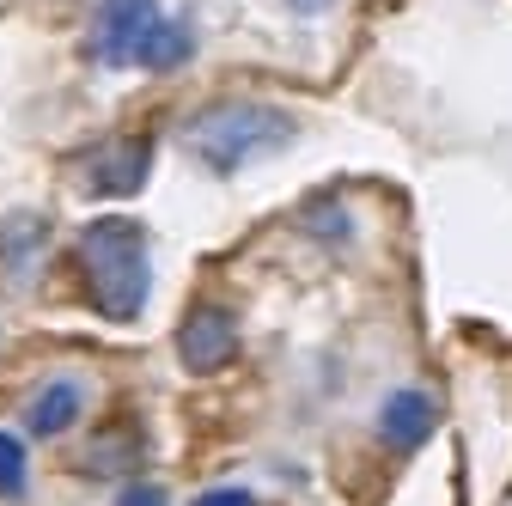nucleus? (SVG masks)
I'll return each instance as SVG.
<instances>
[{
    "label": "nucleus",
    "mask_w": 512,
    "mask_h": 506,
    "mask_svg": "<svg viewBox=\"0 0 512 506\" xmlns=\"http://www.w3.org/2000/svg\"><path fill=\"white\" fill-rule=\"evenodd\" d=\"M153 177V135H116L86 153V196H141Z\"/></svg>",
    "instance_id": "nucleus-5"
},
{
    "label": "nucleus",
    "mask_w": 512,
    "mask_h": 506,
    "mask_svg": "<svg viewBox=\"0 0 512 506\" xmlns=\"http://www.w3.org/2000/svg\"><path fill=\"white\" fill-rule=\"evenodd\" d=\"M159 19H165L159 0H98L92 31H86V55L98 61V68H135L141 43H147V31Z\"/></svg>",
    "instance_id": "nucleus-3"
},
{
    "label": "nucleus",
    "mask_w": 512,
    "mask_h": 506,
    "mask_svg": "<svg viewBox=\"0 0 512 506\" xmlns=\"http://www.w3.org/2000/svg\"><path fill=\"white\" fill-rule=\"evenodd\" d=\"M80 409H86V391L74 385V378H49V385L31 397V409H25V433L31 439H61L80 421Z\"/></svg>",
    "instance_id": "nucleus-7"
},
{
    "label": "nucleus",
    "mask_w": 512,
    "mask_h": 506,
    "mask_svg": "<svg viewBox=\"0 0 512 506\" xmlns=\"http://www.w3.org/2000/svg\"><path fill=\"white\" fill-rule=\"evenodd\" d=\"M116 506H171V500H165L159 482H128V488L116 494Z\"/></svg>",
    "instance_id": "nucleus-11"
},
{
    "label": "nucleus",
    "mask_w": 512,
    "mask_h": 506,
    "mask_svg": "<svg viewBox=\"0 0 512 506\" xmlns=\"http://www.w3.org/2000/svg\"><path fill=\"white\" fill-rule=\"evenodd\" d=\"M37 232H43L37 214H13L7 226H0V257H7V263H25L31 250H37Z\"/></svg>",
    "instance_id": "nucleus-9"
},
{
    "label": "nucleus",
    "mask_w": 512,
    "mask_h": 506,
    "mask_svg": "<svg viewBox=\"0 0 512 506\" xmlns=\"http://www.w3.org/2000/svg\"><path fill=\"white\" fill-rule=\"evenodd\" d=\"M196 506H256L244 488H208V494H196Z\"/></svg>",
    "instance_id": "nucleus-12"
},
{
    "label": "nucleus",
    "mask_w": 512,
    "mask_h": 506,
    "mask_svg": "<svg viewBox=\"0 0 512 506\" xmlns=\"http://www.w3.org/2000/svg\"><path fill=\"white\" fill-rule=\"evenodd\" d=\"M74 250H80L86 293H92V305H98V318L135 324L141 305H147V287H153L147 226H135V220H92Z\"/></svg>",
    "instance_id": "nucleus-2"
},
{
    "label": "nucleus",
    "mask_w": 512,
    "mask_h": 506,
    "mask_svg": "<svg viewBox=\"0 0 512 506\" xmlns=\"http://www.w3.org/2000/svg\"><path fill=\"white\" fill-rule=\"evenodd\" d=\"M287 7H293V13H324L330 0H287Z\"/></svg>",
    "instance_id": "nucleus-13"
},
{
    "label": "nucleus",
    "mask_w": 512,
    "mask_h": 506,
    "mask_svg": "<svg viewBox=\"0 0 512 506\" xmlns=\"http://www.w3.org/2000/svg\"><path fill=\"white\" fill-rule=\"evenodd\" d=\"M189 55H196V31H189L183 19H159V25L147 31V43H141V61H135V68H147V74H177Z\"/></svg>",
    "instance_id": "nucleus-8"
},
{
    "label": "nucleus",
    "mask_w": 512,
    "mask_h": 506,
    "mask_svg": "<svg viewBox=\"0 0 512 506\" xmlns=\"http://www.w3.org/2000/svg\"><path fill=\"white\" fill-rule=\"evenodd\" d=\"M378 433H384V446H397V452L427 446V433H433V397L421 385L391 391V397H384V409H378Z\"/></svg>",
    "instance_id": "nucleus-6"
},
{
    "label": "nucleus",
    "mask_w": 512,
    "mask_h": 506,
    "mask_svg": "<svg viewBox=\"0 0 512 506\" xmlns=\"http://www.w3.org/2000/svg\"><path fill=\"white\" fill-rule=\"evenodd\" d=\"M0 494L7 500L25 494V439L19 433H0Z\"/></svg>",
    "instance_id": "nucleus-10"
},
{
    "label": "nucleus",
    "mask_w": 512,
    "mask_h": 506,
    "mask_svg": "<svg viewBox=\"0 0 512 506\" xmlns=\"http://www.w3.org/2000/svg\"><path fill=\"white\" fill-rule=\"evenodd\" d=\"M299 135V122L263 98H226V104H208L183 122V147L189 159H202L208 171L232 177L244 165H263L275 153H287Z\"/></svg>",
    "instance_id": "nucleus-1"
},
{
    "label": "nucleus",
    "mask_w": 512,
    "mask_h": 506,
    "mask_svg": "<svg viewBox=\"0 0 512 506\" xmlns=\"http://www.w3.org/2000/svg\"><path fill=\"white\" fill-rule=\"evenodd\" d=\"M177 360L196 372V378H214L238 360V318L226 305H196L189 318L177 324Z\"/></svg>",
    "instance_id": "nucleus-4"
}]
</instances>
